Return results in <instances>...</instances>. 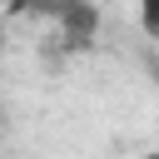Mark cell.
Here are the masks:
<instances>
[{
  "label": "cell",
  "mask_w": 159,
  "mask_h": 159,
  "mask_svg": "<svg viewBox=\"0 0 159 159\" xmlns=\"http://www.w3.org/2000/svg\"><path fill=\"white\" fill-rule=\"evenodd\" d=\"M134 159H159V149H149V154H134Z\"/></svg>",
  "instance_id": "cell-3"
},
{
  "label": "cell",
  "mask_w": 159,
  "mask_h": 159,
  "mask_svg": "<svg viewBox=\"0 0 159 159\" xmlns=\"http://www.w3.org/2000/svg\"><path fill=\"white\" fill-rule=\"evenodd\" d=\"M40 15L60 20V30H65L70 45H84V40L94 35V25H99V10H94V5H40Z\"/></svg>",
  "instance_id": "cell-1"
},
{
  "label": "cell",
  "mask_w": 159,
  "mask_h": 159,
  "mask_svg": "<svg viewBox=\"0 0 159 159\" xmlns=\"http://www.w3.org/2000/svg\"><path fill=\"white\" fill-rule=\"evenodd\" d=\"M139 30H144L149 40H159V5H144V10H139Z\"/></svg>",
  "instance_id": "cell-2"
}]
</instances>
